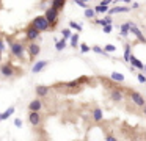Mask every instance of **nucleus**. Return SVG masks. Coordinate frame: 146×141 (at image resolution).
Wrapping results in <instances>:
<instances>
[{
	"label": "nucleus",
	"mask_w": 146,
	"mask_h": 141,
	"mask_svg": "<svg viewBox=\"0 0 146 141\" xmlns=\"http://www.w3.org/2000/svg\"><path fill=\"white\" fill-rule=\"evenodd\" d=\"M49 21H47V17L46 16H39V17H36L35 21H33V27H36L39 31H46L49 28Z\"/></svg>",
	"instance_id": "nucleus-1"
},
{
	"label": "nucleus",
	"mask_w": 146,
	"mask_h": 141,
	"mask_svg": "<svg viewBox=\"0 0 146 141\" xmlns=\"http://www.w3.org/2000/svg\"><path fill=\"white\" fill-rule=\"evenodd\" d=\"M46 17H47V21L50 25H55L57 24V19H58V11L54 6H50V8H47V11H46Z\"/></svg>",
	"instance_id": "nucleus-2"
},
{
	"label": "nucleus",
	"mask_w": 146,
	"mask_h": 141,
	"mask_svg": "<svg viewBox=\"0 0 146 141\" xmlns=\"http://www.w3.org/2000/svg\"><path fill=\"white\" fill-rule=\"evenodd\" d=\"M129 24H130V31H132V33L135 34L137 39H138L140 42H146V38H145V34L141 33V30H140V28L137 27L135 24H132V22H129Z\"/></svg>",
	"instance_id": "nucleus-3"
},
{
	"label": "nucleus",
	"mask_w": 146,
	"mask_h": 141,
	"mask_svg": "<svg viewBox=\"0 0 146 141\" xmlns=\"http://www.w3.org/2000/svg\"><path fill=\"white\" fill-rule=\"evenodd\" d=\"M130 99H132L138 107H143V105H145V97H143L140 93H137V91H132V93H130Z\"/></svg>",
	"instance_id": "nucleus-4"
},
{
	"label": "nucleus",
	"mask_w": 146,
	"mask_h": 141,
	"mask_svg": "<svg viewBox=\"0 0 146 141\" xmlns=\"http://www.w3.org/2000/svg\"><path fill=\"white\" fill-rule=\"evenodd\" d=\"M129 6H115V8H108V14H119V13H129Z\"/></svg>",
	"instance_id": "nucleus-5"
},
{
	"label": "nucleus",
	"mask_w": 146,
	"mask_h": 141,
	"mask_svg": "<svg viewBox=\"0 0 146 141\" xmlns=\"http://www.w3.org/2000/svg\"><path fill=\"white\" fill-rule=\"evenodd\" d=\"M11 53H13L14 56H22L24 46H21V44H11Z\"/></svg>",
	"instance_id": "nucleus-6"
},
{
	"label": "nucleus",
	"mask_w": 146,
	"mask_h": 141,
	"mask_svg": "<svg viewBox=\"0 0 146 141\" xmlns=\"http://www.w3.org/2000/svg\"><path fill=\"white\" fill-rule=\"evenodd\" d=\"M129 63L132 64V68H135V69H140V71H143V68H145V64H143L141 61H140L137 56H133V55H130V60H129Z\"/></svg>",
	"instance_id": "nucleus-7"
},
{
	"label": "nucleus",
	"mask_w": 146,
	"mask_h": 141,
	"mask_svg": "<svg viewBox=\"0 0 146 141\" xmlns=\"http://www.w3.org/2000/svg\"><path fill=\"white\" fill-rule=\"evenodd\" d=\"M39 36V30L36 27H30L29 30H27V38H29V39H36V38Z\"/></svg>",
	"instance_id": "nucleus-8"
},
{
	"label": "nucleus",
	"mask_w": 146,
	"mask_h": 141,
	"mask_svg": "<svg viewBox=\"0 0 146 141\" xmlns=\"http://www.w3.org/2000/svg\"><path fill=\"white\" fill-rule=\"evenodd\" d=\"M110 99L113 100V102H121V100H123V93H121L119 89H113L110 93Z\"/></svg>",
	"instance_id": "nucleus-9"
},
{
	"label": "nucleus",
	"mask_w": 146,
	"mask_h": 141,
	"mask_svg": "<svg viewBox=\"0 0 146 141\" xmlns=\"http://www.w3.org/2000/svg\"><path fill=\"white\" fill-rule=\"evenodd\" d=\"M41 107H42L41 100L35 99V100H32V102H30L29 108H30V111H39V110H41Z\"/></svg>",
	"instance_id": "nucleus-10"
},
{
	"label": "nucleus",
	"mask_w": 146,
	"mask_h": 141,
	"mask_svg": "<svg viewBox=\"0 0 146 141\" xmlns=\"http://www.w3.org/2000/svg\"><path fill=\"white\" fill-rule=\"evenodd\" d=\"M113 22V19H111V16L110 14H107L104 19H96L94 21V24H98V25H101V27H104V25H107V24H111Z\"/></svg>",
	"instance_id": "nucleus-11"
},
{
	"label": "nucleus",
	"mask_w": 146,
	"mask_h": 141,
	"mask_svg": "<svg viewBox=\"0 0 146 141\" xmlns=\"http://www.w3.org/2000/svg\"><path fill=\"white\" fill-rule=\"evenodd\" d=\"M29 119H30V122H32L33 125H38L39 121H41V116H39L38 111H32V113H30V116H29Z\"/></svg>",
	"instance_id": "nucleus-12"
},
{
	"label": "nucleus",
	"mask_w": 146,
	"mask_h": 141,
	"mask_svg": "<svg viewBox=\"0 0 146 141\" xmlns=\"http://www.w3.org/2000/svg\"><path fill=\"white\" fill-rule=\"evenodd\" d=\"M0 72H2L5 77H10V75H13V68H11L10 64H3L0 68Z\"/></svg>",
	"instance_id": "nucleus-13"
},
{
	"label": "nucleus",
	"mask_w": 146,
	"mask_h": 141,
	"mask_svg": "<svg viewBox=\"0 0 146 141\" xmlns=\"http://www.w3.org/2000/svg\"><path fill=\"white\" fill-rule=\"evenodd\" d=\"M46 66H47V61H38V63H35V66H33L32 72H39V71H42Z\"/></svg>",
	"instance_id": "nucleus-14"
},
{
	"label": "nucleus",
	"mask_w": 146,
	"mask_h": 141,
	"mask_svg": "<svg viewBox=\"0 0 146 141\" xmlns=\"http://www.w3.org/2000/svg\"><path fill=\"white\" fill-rule=\"evenodd\" d=\"M111 80L113 81H118V83H123L124 81V75L123 74H119V72H111Z\"/></svg>",
	"instance_id": "nucleus-15"
},
{
	"label": "nucleus",
	"mask_w": 146,
	"mask_h": 141,
	"mask_svg": "<svg viewBox=\"0 0 146 141\" xmlns=\"http://www.w3.org/2000/svg\"><path fill=\"white\" fill-rule=\"evenodd\" d=\"M29 52H30V55H32V56H36L39 53V46H38V44H30V46H29Z\"/></svg>",
	"instance_id": "nucleus-16"
},
{
	"label": "nucleus",
	"mask_w": 146,
	"mask_h": 141,
	"mask_svg": "<svg viewBox=\"0 0 146 141\" xmlns=\"http://www.w3.org/2000/svg\"><path fill=\"white\" fill-rule=\"evenodd\" d=\"M129 33H130V24H123L121 25V36L126 38Z\"/></svg>",
	"instance_id": "nucleus-17"
},
{
	"label": "nucleus",
	"mask_w": 146,
	"mask_h": 141,
	"mask_svg": "<svg viewBox=\"0 0 146 141\" xmlns=\"http://www.w3.org/2000/svg\"><path fill=\"white\" fill-rule=\"evenodd\" d=\"M94 11H96V13H108V5L101 3V5L94 6Z\"/></svg>",
	"instance_id": "nucleus-18"
},
{
	"label": "nucleus",
	"mask_w": 146,
	"mask_h": 141,
	"mask_svg": "<svg viewBox=\"0 0 146 141\" xmlns=\"http://www.w3.org/2000/svg\"><path fill=\"white\" fill-rule=\"evenodd\" d=\"M102 110L101 108H94V111H93V118H94V121H102Z\"/></svg>",
	"instance_id": "nucleus-19"
},
{
	"label": "nucleus",
	"mask_w": 146,
	"mask_h": 141,
	"mask_svg": "<svg viewBox=\"0 0 146 141\" xmlns=\"http://www.w3.org/2000/svg\"><path fill=\"white\" fill-rule=\"evenodd\" d=\"M64 47H66V39H60V41H57V42H55V49L58 50V52H60V50H63Z\"/></svg>",
	"instance_id": "nucleus-20"
},
{
	"label": "nucleus",
	"mask_w": 146,
	"mask_h": 141,
	"mask_svg": "<svg viewBox=\"0 0 146 141\" xmlns=\"http://www.w3.org/2000/svg\"><path fill=\"white\" fill-rule=\"evenodd\" d=\"M47 93H49L47 86H38L36 88V94H38V96H47Z\"/></svg>",
	"instance_id": "nucleus-21"
},
{
	"label": "nucleus",
	"mask_w": 146,
	"mask_h": 141,
	"mask_svg": "<svg viewBox=\"0 0 146 141\" xmlns=\"http://www.w3.org/2000/svg\"><path fill=\"white\" fill-rule=\"evenodd\" d=\"M94 14H96L94 8H85V17L86 19H93V17H94Z\"/></svg>",
	"instance_id": "nucleus-22"
},
{
	"label": "nucleus",
	"mask_w": 146,
	"mask_h": 141,
	"mask_svg": "<svg viewBox=\"0 0 146 141\" xmlns=\"http://www.w3.org/2000/svg\"><path fill=\"white\" fill-rule=\"evenodd\" d=\"M13 113H14V107H10V108H8L5 113H2V121H3V119H8L11 115H13Z\"/></svg>",
	"instance_id": "nucleus-23"
},
{
	"label": "nucleus",
	"mask_w": 146,
	"mask_h": 141,
	"mask_svg": "<svg viewBox=\"0 0 146 141\" xmlns=\"http://www.w3.org/2000/svg\"><path fill=\"white\" fill-rule=\"evenodd\" d=\"M63 5H64V2H61V0H54L50 6H54V8L57 9V11H60V9L63 8Z\"/></svg>",
	"instance_id": "nucleus-24"
},
{
	"label": "nucleus",
	"mask_w": 146,
	"mask_h": 141,
	"mask_svg": "<svg viewBox=\"0 0 146 141\" xmlns=\"http://www.w3.org/2000/svg\"><path fill=\"white\" fill-rule=\"evenodd\" d=\"M71 46L72 47H77L79 46V34H72V36H71Z\"/></svg>",
	"instance_id": "nucleus-25"
},
{
	"label": "nucleus",
	"mask_w": 146,
	"mask_h": 141,
	"mask_svg": "<svg viewBox=\"0 0 146 141\" xmlns=\"http://www.w3.org/2000/svg\"><path fill=\"white\" fill-rule=\"evenodd\" d=\"M130 60V46L124 47V61H129Z\"/></svg>",
	"instance_id": "nucleus-26"
},
{
	"label": "nucleus",
	"mask_w": 146,
	"mask_h": 141,
	"mask_svg": "<svg viewBox=\"0 0 146 141\" xmlns=\"http://www.w3.org/2000/svg\"><path fill=\"white\" fill-rule=\"evenodd\" d=\"M61 33H63V38H64V39H71V36H72V33H71L69 28H64Z\"/></svg>",
	"instance_id": "nucleus-27"
},
{
	"label": "nucleus",
	"mask_w": 146,
	"mask_h": 141,
	"mask_svg": "<svg viewBox=\"0 0 146 141\" xmlns=\"http://www.w3.org/2000/svg\"><path fill=\"white\" fill-rule=\"evenodd\" d=\"M69 27H71V28H74V30H77V31H82V25L76 24L74 21H71V22H69Z\"/></svg>",
	"instance_id": "nucleus-28"
},
{
	"label": "nucleus",
	"mask_w": 146,
	"mask_h": 141,
	"mask_svg": "<svg viewBox=\"0 0 146 141\" xmlns=\"http://www.w3.org/2000/svg\"><path fill=\"white\" fill-rule=\"evenodd\" d=\"M111 30H113L111 24H107V25H104V27H102V31H104V33H111Z\"/></svg>",
	"instance_id": "nucleus-29"
},
{
	"label": "nucleus",
	"mask_w": 146,
	"mask_h": 141,
	"mask_svg": "<svg viewBox=\"0 0 146 141\" xmlns=\"http://www.w3.org/2000/svg\"><path fill=\"white\" fill-rule=\"evenodd\" d=\"M104 50H105V52H115V50H116V47H115L113 44H107V46L104 47Z\"/></svg>",
	"instance_id": "nucleus-30"
},
{
	"label": "nucleus",
	"mask_w": 146,
	"mask_h": 141,
	"mask_svg": "<svg viewBox=\"0 0 146 141\" xmlns=\"http://www.w3.org/2000/svg\"><path fill=\"white\" fill-rule=\"evenodd\" d=\"M93 50H94L96 53H101V55H107V52H105L104 49H101V47H98V46H94V47H93Z\"/></svg>",
	"instance_id": "nucleus-31"
},
{
	"label": "nucleus",
	"mask_w": 146,
	"mask_h": 141,
	"mask_svg": "<svg viewBox=\"0 0 146 141\" xmlns=\"http://www.w3.org/2000/svg\"><path fill=\"white\" fill-rule=\"evenodd\" d=\"M74 2H76L79 6H82V8H88V5H86V2H83V0H74Z\"/></svg>",
	"instance_id": "nucleus-32"
},
{
	"label": "nucleus",
	"mask_w": 146,
	"mask_h": 141,
	"mask_svg": "<svg viewBox=\"0 0 146 141\" xmlns=\"http://www.w3.org/2000/svg\"><path fill=\"white\" fill-rule=\"evenodd\" d=\"M80 50H82V53H86V52H90V47L86 44H80Z\"/></svg>",
	"instance_id": "nucleus-33"
},
{
	"label": "nucleus",
	"mask_w": 146,
	"mask_h": 141,
	"mask_svg": "<svg viewBox=\"0 0 146 141\" xmlns=\"http://www.w3.org/2000/svg\"><path fill=\"white\" fill-rule=\"evenodd\" d=\"M137 78H138L140 83H146V75L145 74H138V77H137Z\"/></svg>",
	"instance_id": "nucleus-34"
},
{
	"label": "nucleus",
	"mask_w": 146,
	"mask_h": 141,
	"mask_svg": "<svg viewBox=\"0 0 146 141\" xmlns=\"http://www.w3.org/2000/svg\"><path fill=\"white\" fill-rule=\"evenodd\" d=\"M105 140H107V141H116V138H115L113 135H107V136H105Z\"/></svg>",
	"instance_id": "nucleus-35"
},
{
	"label": "nucleus",
	"mask_w": 146,
	"mask_h": 141,
	"mask_svg": "<svg viewBox=\"0 0 146 141\" xmlns=\"http://www.w3.org/2000/svg\"><path fill=\"white\" fill-rule=\"evenodd\" d=\"M14 125H16V127H22V121H21V119H16V121H14Z\"/></svg>",
	"instance_id": "nucleus-36"
},
{
	"label": "nucleus",
	"mask_w": 146,
	"mask_h": 141,
	"mask_svg": "<svg viewBox=\"0 0 146 141\" xmlns=\"http://www.w3.org/2000/svg\"><path fill=\"white\" fill-rule=\"evenodd\" d=\"M137 8H138V3L133 2V3H132V9H137Z\"/></svg>",
	"instance_id": "nucleus-37"
},
{
	"label": "nucleus",
	"mask_w": 146,
	"mask_h": 141,
	"mask_svg": "<svg viewBox=\"0 0 146 141\" xmlns=\"http://www.w3.org/2000/svg\"><path fill=\"white\" fill-rule=\"evenodd\" d=\"M3 47H5V46H3V41L0 39V52H2V50H3Z\"/></svg>",
	"instance_id": "nucleus-38"
},
{
	"label": "nucleus",
	"mask_w": 146,
	"mask_h": 141,
	"mask_svg": "<svg viewBox=\"0 0 146 141\" xmlns=\"http://www.w3.org/2000/svg\"><path fill=\"white\" fill-rule=\"evenodd\" d=\"M110 2H111V0H102L101 3H105V5H108V3H110Z\"/></svg>",
	"instance_id": "nucleus-39"
},
{
	"label": "nucleus",
	"mask_w": 146,
	"mask_h": 141,
	"mask_svg": "<svg viewBox=\"0 0 146 141\" xmlns=\"http://www.w3.org/2000/svg\"><path fill=\"white\" fill-rule=\"evenodd\" d=\"M143 111H145V115H146V103L143 105Z\"/></svg>",
	"instance_id": "nucleus-40"
},
{
	"label": "nucleus",
	"mask_w": 146,
	"mask_h": 141,
	"mask_svg": "<svg viewBox=\"0 0 146 141\" xmlns=\"http://www.w3.org/2000/svg\"><path fill=\"white\" fill-rule=\"evenodd\" d=\"M143 71H145V72H146V64H145V68H143Z\"/></svg>",
	"instance_id": "nucleus-41"
},
{
	"label": "nucleus",
	"mask_w": 146,
	"mask_h": 141,
	"mask_svg": "<svg viewBox=\"0 0 146 141\" xmlns=\"http://www.w3.org/2000/svg\"><path fill=\"white\" fill-rule=\"evenodd\" d=\"M123 2H127V3H129V2H130V0H123Z\"/></svg>",
	"instance_id": "nucleus-42"
},
{
	"label": "nucleus",
	"mask_w": 146,
	"mask_h": 141,
	"mask_svg": "<svg viewBox=\"0 0 146 141\" xmlns=\"http://www.w3.org/2000/svg\"><path fill=\"white\" fill-rule=\"evenodd\" d=\"M0 121H2V115H0Z\"/></svg>",
	"instance_id": "nucleus-43"
},
{
	"label": "nucleus",
	"mask_w": 146,
	"mask_h": 141,
	"mask_svg": "<svg viewBox=\"0 0 146 141\" xmlns=\"http://www.w3.org/2000/svg\"><path fill=\"white\" fill-rule=\"evenodd\" d=\"M83 2H90V0H83Z\"/></svg>",
	"instance_id": "nucleus-44"
},
{
	"label": "nucleus",
	"mask_w": 146,
	"mask_h": 141,
	"mask_svg": "<svg viewBox=\"0 0 146 141\" xmlns=\"http://www.w3.org/2000/svg\"><path fill=\"white\" fill-rule=\"evenodd\" d=\"M0 53H2V52H0ZM0 60H2V55H0Z\"/></svg>",
	"instance_id": "nucleus-45"
},
{
	"label": "nucleus",
	"mask_w": 146,
	"mask_h": 141,
	"mask_svg": "<svg viewBox=\"0 0 146 141\" xmlns=\"http://www.w3.org/2000/svg\"><path fill=\"white\" fill-rule=\"evenodd\" d=\"M61 2H64V0H61Z\"/></svg>",
	"instance_id": "nucleus-46"
}]
</instances>
